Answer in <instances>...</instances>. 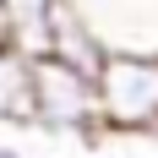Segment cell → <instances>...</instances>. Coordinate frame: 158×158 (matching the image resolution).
<instances>
[{"label": "cell", "mask_w": 158, "mask_h": 158, "mask_svg": "<svg viewBox=\"0 0 158 158\" xmlns=\"http://www.w3.org/2000/svg\"><path fill=\"white\" fill-rule=\"evenodd\" d=\"M0 158H22V147H16V142H0Z\"/></svg>", "instance_id": "8992f818"}, {"label": "cell", "mask_w": 158, "mask_h": 158, "mask_svg": "<svg viewBox=\"0 0 158 158\" xmlns=\"http://www.w3.org/2000/svg\"><path fill=\"white\" fill-rule=\"evenodd\" d=\"M109 55H158V0H65Z\"/></svg>", "instance_id": "3957f363"}, {"label": "cell", "mask_w": 158, "mask_h": 158, "mask_svg": "<svg viewBox=\"0 0 158 158\" xmlns=\"http://www.w3.org/2000/svg\"><path fill=\"white\" fill-rule=\"evenodd\" d=\"M0 126L33 131V60L0 38Z\"/></svg>", "instance_id": "5b68a950"}, {"label": "cell", "mask_w": 158, "mask_h": 158, "mask_svg": "<svg viewBox=\"0 0 158 158\" xmlns=\"http://www.w3.org/2000/svg\"><path fill=\"white\" fill-rule=\"evenodd\" d=\"M109 158H131V153H109Z\"/></svg>", "instance_id": "52a82bcc"}, {"label": "cell", "mask_w": 158, "mask_h": 158, "mask_svg": "<svg viewBox=\"0 0 158 158\" xmlns=\"http://www.w3.org/2000/svg\"><path fill=\"white\" fill-rule=\"evenodd\" d=\"M33 131L44 136H77L98 142L104 114H98V77L77 71L65 60H33Z\"/></svg>", "instance_id": "6da1fadb"}, {"label": "cell", "mask_w": 158, "mask_h": 158, "mask_svg": "<svg viewBox=\"0 0 158 158\" xmlns=\"http://www.w3.org/2000/svg\"><path fill=\"white\" fill-rule=\"evenodd\" d=\"M98 114L109 136H158V55H109L98 71Z\"/></svg>", "instance_id": "7a4b0ae2"}, {"label": "cell", "mask_w": 158, "mask_h": 158, "mask_svg": "<svg viewBox=\"0 0 158 158\" xmlns=\"http://www.w3.org/2000/svg\"><path fill=\"white\" fill-rule=\"evenodd\" d=\"M60 16H65V0H0V33L27 60H49L55 55Z\"/></svg>", "instance_id": "277c9868"}]
</instances>
